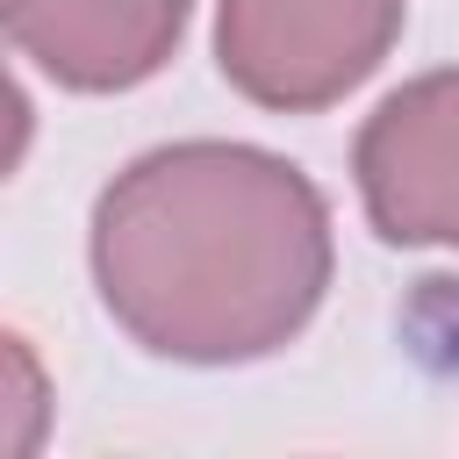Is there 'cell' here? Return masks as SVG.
Segmentation results:
<instances>
[{
  "label": "cell",
  "mask_w": 459,
  "mask_h": 459,
  "mask_svg": "<svg viewBox=\"0 0 459 459\" xmlns=\"http://www.w3.org/2000/svg\"><path fill=\"white\" fill-rule=\"evenodd\" d=\"M93 294L115 330L172 366H251L287 351L337 273L323 186L230 136L129 158L86 222Z\"/></svg>",
  "instance_id": "6da1fadb"
},
{
  "label": "cell",
  "mask_w": 459,
  "mask_h": 459,
  "mask_svg": "<svg viewBox=\"0 0 459 459\" xmlns=\"http://www.w3.org/2000/svg\"><path fill=\"white\" fill-rule=\"evenodd\" d=\"M409 0H215V65L265 115H323L402 43Z\"/></svg>",
  "instance_id": "7a4b0ae2"
},
{
  "label": "cell",
  "mask_w": 459,
  "mask_h": 459,
  "mask_svg": "<svg viewBox=\"0 0 459 459\" xmlns=\"http://www.w3.org/2000/svg\"><path fill=\"white\" fill-rule=\"evenodd\" d=\"M351 186L380 244L459 251V65L402 79L359 122Z\"/></svg>",
  "instance_id": "3957f363"
},
{
  "label": "cell",
  "mask_w": 459,
  "mask_h": 459,
  "mask_svg": "<svg viewBox=\"0 0 459 459\" xmlns=\"http://www.w3.org/2000/svg\"><path fill=\"white\" fill-rule=\"evenodd\" d=\"M194 0H0L7 43L65 93H129L158 79Z\"/></svg>",
  "instance_id": "277c9868"
},
{
  "label": "cell",
  "mask_w": 459,
  "mask_h": 459,
  "mask_svg": "<svg viewBox=\"0 0 459 459\" xmlns=\"http://www.w3.org/2000/svg\"><path fill=\"white\" fill-rule=\"evenodd\" d=\"M7 380H14L7 394H14V416H22V430H14L7 452H29L36 430H43V373H36V351H29L22 330H7Z\"/></svg>",
  "instance_id": "5b68a950"
}]
</instances>
